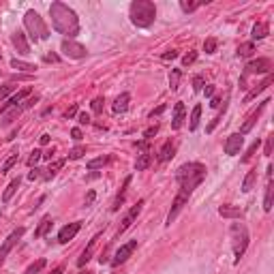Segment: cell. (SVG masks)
<instances>
[{"label":"cell","instance_id":"cell-1","mask_svg":"<svg viewBox=\"0 0 274 274\" xmlns=\"http://www.w3.org/2000/svg\"><path fill=\"white\" fill-rule=\"evenodd\" d=\"M50 15H52V26L56 28L60 35H64L67 39H73L79 32V19L77 13L64 2H52L50 7Z\"/></svg>","mask_w":274,"mask_h":274},{"label":"cell","instance_id":"cell-2","mask_svg":"<svg viewBox=\"0 0 274 274\" xmlns=\"http://www.w3.org/2000/svg\"><path fill=\"white\" fill-rule=\"evenodd\" d=\"M206 178V165L197 163V161H193V163H184L180 165L178 169H176V182H178V193L182 195H193V191L197 189V186L203 182Z\"/></svg>","mask_w":274,"mask_h":274},{"label":"cell","instance_id":"cell-3","mask_svg":"<svg viewBox=\"0 0 274 274\" xmlns=\"http://www.w3.org/2000/svg\"><path fill=\"white\" fill-rule=\"evenodd\" d=\"M128 18H131V21L137 28H148L157 19V7L150 0H135L128 7Z\"/></svg>","mask_w":274,"mask_h":274},{"label":"cell","instance_id":"cell-4","mask_svg":"<svg viewBox=\"0 0 274 274\" xmlns=\"http://www.w3.org/2000/svg\"><path fill=\"white\" fill-rule=\"evenodd\" d=\"M229 236H232V246H234V264H240L244 257L246 249H249V229L244 223H232L229 227Z\"/></svg>","mask_w":274,"mask_h":274},{"label":"cell","instance_id":"cell-5","mask_svg":"<svg viewBox=\"0 0 274 274\" xmlns=\"http://www.w3.org/2000/svg\"><path fill=\"white\" fill-rule=\"evenodd\" d=\"M24 26H26L28 35L35 41H45L47 37H50V30H47V26H45V21H43V18L37 13V11H32V9L24 13Z\"/></svg>","mask_w":274,"mask_h":274},{"label":"cell","instance_id":"cell-6","mask_svg":"<svg viewBox=\"0 0 274 274\" xmlns=\"http://www.w3.org/2000/svg\"><path fill=\"white\" fill-rule=\"evenodd\" d=\"M60 52L67 58H73V60H82V58H86V54H88L82 43H75L73 39H64L60 43Z\"/></svg>","mask_w":274,"mask_h":274},{"label":"cell","instance_id":"cell-7","mask_svg":"<svg viewBox=\"0 0 274 274\" xmlns=\"http://www.w3.org/2000/svg\"><path fill=\"white\" fill-rule=\"evenodd\" d=\"M24 232H26L24 227H18L15 232H11V234L7 236V240H4L2 246H0V264H2V261L7 259V255L11 253V249H13V246L21 240V236H24Z\"/></svg>","mask_w":274,"mask_h":274},{"label":"cell","instance_id":"cell-8","mask_svg":"<svg viewBox=\"0 0 274 274\" xmlns=\"http://www.w3.org/2000/svg\"><path fill=\"white\" fill-rule=\"evenodd\" d=\"M189 203V195H182V193H178V195L174 197V201H171V210H169V214H167V221H165V225H169L178 219V214L182 212V208Z\"/></svg>","mask_w":274,"mask_h":274},{"label":"cell","instance_id":"cell-9","mask_svg":"<svg viewBox=\"0 0 274 274\" xmlns=\"http://www.w3.org/2000/svg\"><path fill=\"white\" fill-rule=\"evenodd\" d=\"M272 71V60L270 58H257L246 64V75H255V73H270Z\"/></svg>","mask_w":274,"mask_h":274},{"label":"cell","instance_id":"cell-10","mask_svg":"<svg viewBox=\"0 0 274 274\" xmlns=\"http://www.w3.org/2000/svg\"><path fill=\"white\" fill-rule=\"evenodd\" d=\"M135 249H137V240H131V242L122 244L120 249H118L116 257L111 259V266H120V264H125V261L128 259V257L133 255V251H135Z\"/></svg>","mask_w":274,"mask_h":274},{"label":"cell","instance_id":"cell-11","mask_svg":"<svg viewBox=\"0 0 274 274\" xmlns=\"http://www.w3.org/2000/svg\"><path fill=\"white\" fill-rule=\"evenodd\" d=\"M142 208H144V200H139V201H137V206H133L131 210L127 212V217L122 219V225H120V227H118V236H120V234H125L127 229L131 227L133 223H135V219L139 217V212H142Z\"/></svg>","mask_w":274,"mask_h":274},{"label":"cell","instance_id":"cell-12","mask_svg":"<svg viewBox=\"0 0 274 274\" xmlns=\"http://www.w3.org/2000/svg\"><path fill=\"white\" fill-rule=\"evenodd\" d=\"M79 229H82V223H79V221L64 225V227L60 229V232H58V242H60V244H67L69 240H73L75 236H77Z\"/></svg>","mask_w":274,"mask_h":274},{"label":"cell","instance_id":"cell-13","mask_svg":"<svg viewBox=\"0 0 274 274\" xmlns=\"http://www.w3.org/2000/svg\"><path fill=\"white\" fill-rule=\"evenodd\" d=\"M268 103H270V99H266V101H261V103L259 105H257V110L255 111H251V116L249 118H246V122H244V125H242V128H240V135H246V133H249L251 131V128H253L255 127V122H257V118H259V114H261V111H264L266 110V105Z\"/></svg>","mask_w":274,"mask_h":274},{"label":"cell","instance_id":"cell-14","mask_svg":"<svg viewBox=\"0 0 274 274\" xmlns=\"http://www.w3.org/2000/svg\"><path fill=\"white\" fill-rule=\"evenodd\" d=\"M244 144V137L240 135V133H234V135H229L225 139V154H229V157H234V154L240 152V148H242Z\"/></svg>","mask_w":274,"mask_h":274},{"label":"cell","instance_id":"cell-15","mask_svg":"<svg viewBox=\"0 0 274 274\" xmlns=\"http://www.w3.org/2000/svg\"><path fill=\"white\" fill-rule=\"evenodd\" d=\"M11 41H13L15 50H18L21 56H28L30 54V43H28V39H26V35L21 30H15L13 37H11Z\"/></svg>","mask_w":274,"mask_h":274},{"label":"cell","instance_id":"cell-16","mask_svg":"<svg viewBox=\"0 0 274 274\" xmlns=\"http://www.w3.org/2000/svg\"><path fill=\"white\" fill-rule=\"evenodd\" d=\"M99 238H101V234H96V236H92V240L88 242V246L84 249V253L79 255V259H77V266L79 268H84L86 264H88L90 259H92V253H94V249H96V242H99Z\"/></svg>","mask_w":274,"mask_h":274},{"label":"cell","instance_id":"cell-17","mask_svg":"<svg viewBox=\"0 0 274 274\" xmlns=\"http://www.w3.org/2000/svg\"><path fill=\"white\" fill-rule=\"evenodd\" d=\"M184 118H186V107H184V103L178 101L174 107V116H171V128H180L182 122H184Z\"/></svg>","mask_w":274,"mask_h":274},{"label":"cell","instance_id":"cell-18","mask_svg":"<svg viewBox=\"0 0 274 274\" xmlns=\"http://www.w3.org/2000/svg\"><path fill=\"white\" fill-rule=\"evenodd\" d=\"M272 79H274V77H272V73H268V75H266V79H264V82H261V84H257V88H253V90H251V92H249V94H246V96H244V103H249V101H253V99H255V96H257V94H261V92H264V90L268 88V86H270V84H272Z\"/></svg>","mask_w":274,"mask_h":274},{"label":"cell","instance_id":"cell-19","mask_svg":"<svg viewBox=\"0 0 274 274\" xmlns=\"http://www.w3.org/2000/svg\"><path fill=\"white\" fill-rule=\"evenodd\" d=\"M219 214H221L223 219H242V210H240L238 206H232V203H225V206L219 208Z\"/></svg>","mask_w":274,"mask_h":274},{"label":"cell","instance_id":"cell-20","mask_svg":"<svg viewBox=\"0 0 274 274\" xmlns=\"http://www.w3.org/2000/svg\"><path fill=\"white\" fill-rule=\"evenodd\" d=\"M128 101H131V94L128 92H122L120 96H118V99L114 101V107H111L114 114H125V111L128 110Z\"/></svg>","mask_w":274,"mask_h":274},{"label":"cell","instance_id":"cell-21","mask_svg":"<svg viewBox=\"0 0 274 274\" xmlns=\"http://www.w3.org/2000/svg\"><path fill=\"white\" fill-rule=\"evenodd\" d=\"M26 96H30V88H24V90H19L15 96H11L7 103H4V107H0V111H4L7 107H19V103L26 99Z\"/></svg>","mask_w":274,"mask_h":274},{"label":"cell","instance_id":"cell-22","mask_svg":"<svg viewBox=\"0 0 274 274\" xmlns=\"http://www.w3.org/2000/svg\"><path fill=\"white\" fill-rule=\"evenodd\" d=\"M174 150H176V146L171 144V139H169V142H165L163 146H161V150H159V157H157L159 163H167V161L174 157Z\"/></svg>","mask_w":274,"mask_h":274},{"label":"cell","instance_id":"cell-23","mask_svg":"<svg viewBox=\"0 0 274 274\" xmlns=\"http://www.w3.org/2000/svg\"><path fill=\"white\" fill-rule=\"evenodd\" d=\"M268 35H270V26H268L266 21H259V24H255V26H253V32H251V37H253L255 41L266 39Z\"/></svg>","mask_w":274,"mask_h":274},{"label":"cell","instance_id":"cell-24","mask_svg":"<svg viewBox=\"0 0 274 274\" xmlns=\"http://www.w3.org/2000/svg\"><path fill=\"white\" fill-rule=\"evenodd\" d=\"M128 184H131V178H127V180H125V184H122L120 193L116 195L114 203H111V212H118V210H120V206L125 203V197H127V186H128Z\"/></svg>","mask_w":274,"mask_h":274},{"label":"cell","instance_id":"cell-25","mask_svg":"<svg viewBox=\"0 0 274 274\" xmlns=\"http://www.w3.org/2000/svg\"><path fill=\"white\" fill-rule=\"evenodd\" d=\"M200 118H201V105L197 103L195 107H193L191 118H189V128L191 131H197V127H200Z\"/></svg>","mask_w":274,"mask_h":274},{"label":"cell","instance_id":"cell-26","mask_svg":"<svg viewBox=\"0 0 274 274\" xmlns=\"http://www.w3.org/2000/svg\"><path fill=\"white\" fill-rule=\"evenodd\" d=\"M255 182H257V167L251 169L249 174H246V178L242 182V191L244 193H251V191H253V186H255Z\"/></svg>","mask_w":274,"mask_h":274},{"label":"cell","instance_id":"cell-27","mask_svg":"<svg viewBox=\"0 0 274 274\" xmlns=\"http://www.w3.org/2000/svg\"><path fill=\"white\" fill-rule=\"evenodd\" d=\"M50 227H52V219L50 217H43L41 223H39V227L35 229V238H43V236L50 232Z\"/></svg>","mask_w":274,"mask_h":274},{"label":"cell","instance_id":"cell-28","mask_svg":"<svg viewBox=\"0 0 274 274\" xmlns=\"http://www.w3.org/2000/svg\"><path fill=\"white\" fill-rule=\"evenodd\" d=\"M150 163H152V157H150V152H142V154L137 157V161H135V169H137V171H144V169L150 167Z\"/></svg>","mask_w":274,"mask_h":274},{"label":"cell","instance_id":"cell-29","mask_svg":"<svg viewBox=\"0 0 274 274\" xmlns=\"http://www.w3.org/2000/svg\"><path fill=\"white\" fill-rule=\"evenodd\" d=\"M19 189V178H15V180H11L9 182V186L4 189V193H2V201L7 203V201H11V197L15 195V191Z\"/></svg>","mask_w":274,"mask_h":274},{"label":"cell","instance_id":"cell-30","mask_svg":"<svg viewBox=\"0 0 274 274\" xmlns=\"http://www.w3.org/2000/svg\"><path fill=\"white\" fill-rule=\"evenodd\" d=\"M272 195H274L272 178H268V184H266V197H264V210H266V212H270V210H272Z\"/></svg>","mask_w":274,"mask_h":274},{"label":"cell","instance_id":"cell-31","mask_svg":"<svg viewBox=\"0 0 274 274\" xmlns=\"http://www.w3.org/2000/svg\"><path fill=\"white\" fill-rule=\"evenodd\" d=\"M11 67L18 69V71H24V73H35V71H37L35 64H30V62H21V60H18V58H13V60H11Z\"/></svg>","mask_w":274,"mask_h":274},{"label":"cell","instance_id":"cell-32","mask_svg":"<svg viewBox=\"0 0 274 274\" xmlns=\"http://www.w3.org/2000/svg\"><path fill=\"white\" fill-rule=\"evenodd\" d=\"M62 165H64V161H56V163H52L47 169H43L45 174H41V178H43V180H50V178H54V176L58 174V169H60Z\"/></svg>","mask_w":274,"mask_h":274},{"label":"cell","instance_id":"cell-33","mask_svg":"<svg viewBox=\"0 0 274 274\" xmlns=\"http://www.w3.org/2000/svg\"><path fill=\"white\" fill-rule=\"evenodd\" d=\"M253 52H255V43L249 41V43H242V45L238 47V52H236V54H238V58H249Z\"/></svg>","mask_w":274,"mask_h":274},{"label":"cell","instance_id":"cell-34","mask_svg":"<svg viewBox=\"0 0 274 274\" xmlns=\"http://www.w3.org/2000/svg\"><path fill=\"white\" fill-rule=\"evenodd\" d=\"M110 161H111V157H96L92 161H88V163H86V167H88V169H99V167H105Z\"/></svg>","mask_w":274,"mask_h":274},{"label":"cell","instance_id":"cell-35","mask_svg":"<svg viewBox=\"0 0 274 274\" xmlns=\"http://www.w3.org/2000/svg\"><path fill=\"white\" fill-rule=\"evenodd\" d=\"M47 266V259H37L35 264H30L28 268H26L24 274H41V270Z\"/></svg>","mask_w":274,"mask_h":274},{"label":"cell","instance_id":"cell-36","mask_svg":"<svg viewBox=\"0 0 274 274\" xmlns=\"http://www.w3.org/2000/svg\"><path fill=\"white\" fill-rule=\"evenodd\" d=\"M201 4L203 2H189V0H180V9L184 11V13H193V11H197Z\"/></svg>","mask_w":274,"mask_h":274},{"label":"cell","instance_id":"cell-37","mask_svg":"<svg viewBox=\"0 0 274 274\" xmlns=\"http://www.w3.org/2000/svg\"><path fill=\"white\" fill-rule=\"evenodd\" d=\"M257 148H259V139H255V142H253V144H251V146H249V150H246V154L242 157V163H249V161L255 157Z\"/></svg>","mask_w":274,"mask_h":274},{"label":"cell","instance_id":"cell-38","mask_svg":"<svg viewBox=\"0 0 274 274\" xmlns=\"http://www.w3.org/2000/svg\"><path fill=\"white\" fill-rule=\"evenodd\" d=\"M15 163H18V152H15V154H11V157H9L7 161H4V163H2V167H0V174H7V171H9L11 167H13Z\"/></svg>","mask_w":274,"mask_h":274},{"label":"cell","instance_id":"cell-39","mask_svg":"<svg viewBox=\"0 0 274 274\" xmlns=\"http://www.w3.org/2000/svg\"><path fill=\"white\" fill-rule=\"evenodd\" d=\"M180 69H174L169 75V86H171V90H178V84H180Z\"/></svg>","mask_w":274,"mask_h":274},{"label":"cell","instance_id":"cell-40","mask_svg":"<svg viewBox=\"0 0 274 274\" xmlns=\"http://www.w3.org/2000/svg\"><path fill=\"white\" fill-rule=\"evenodd\" d=\"M41 159H43V152H41V150H32V152H30V159H28V167H35V165L39 163Z\"/></svg>","mask_w":274,"mask_h":274},{"label":"cell","instance_id":"cell-41","mask_svg":"<svg viewBox=\"0 0 274 274\" xmlns=\"http://www.w3.org/2000/svg\"><path fill=\"white\" fill-rule=\"evenodd\" d=\"M217 45H219L217 39H212V37H210V39H206V43H203V52H206V54H214V52H217Z\"/></svg>","mask_w":274,"mask_h":274},{"label":"cell","instance_id":"cell-42","mask_svg":"<svg viewBox=\"0 0 274 274\" xmlns=\"http://www.w3.org/2000/svg\"><path fill=\"white\" fill-rule=\"evenodd\" d=\"M84 154H86V148H84V146H77V148H73L71 152H69V159H71V161H77V159H82Z\"/></svg>","mask_w":274,"mask_h":274},{"label":"cell","instance_id":"cell-43","mask_svg":"<svg viewBox=\"0 0 274 274\" xmlns=\"http://www.w3.org/2000/svg\"><path fill=\"white\" fill-rule=\"evenodd\" d=\"M195 60H197V52H189L184 58H182V64H184V67H189V64H193Z\"/></svg>","mask_w":274,"mask_h":274},{"label":"cell","instance_id":"cell-44","mask_svg":"<svg viewBox=\"0 0 274 274\" xmlns=\"http://www.w3.org/2000/svg\"><path fill=\"white\" fill-rule=\"evenodd\" d=\"M201 88H203V77H201V75H195V77H193V90H195V92H200Z\"/></svg>","mask_w":274,"mask_h":274},{"label":"cell","instance_id":"cell-45","mask_svg":"<svg viewBox=\"0 0 274 274\" xmlns=\"http://www.w3.org/2000/svg\"><path fill=\"white\" fill-rule=\"evenodd\" d=\"M92 111L94 114H101V111H103V99H101V96H96L92 101Z\"/></svg>","mask_w":274,"mask_h":274},{"label":"cell","instance_id":"cell-46","mask_svg":"<svg viewBox=\"0 0 274 274\" xmlns=\"http://www.w3.org/2000/svg\"><path fill=\"white\" fill-rule=\"evenodd\" d=\"M13 90V84H4V86H0V101H4L7 99V94Z\"/></svg>","mask_w":274,"mask_h":274},{"label":"cell","instance_id":"cell-47","mask_svg":"<svg viewBox=\"0 0 274 274\" xmlns=\"http://www.w3.org/2000/svg\"><path fill=\"white\" fill-rule=\"evenodd\" d=\"M157 131H159V127H157V125H154V127H150V128H146V133H144V139H146V142H148V139L152 137V135H157Z\"/></svg>","mask_w":274,"mask_h":274},{"label":"cell","instance_id":"cell-48","mask_svg":"<svg viewBox=\"0 0 274 274\" xmlns=\"http://www.w3.org/2000/svg\"><path fill=\"white\" fill-rule=\"evenodd\" d=\"M75 116H77V105H71L67 111H64V118H67V120L69 118H75Z\"/></svg>","mask_w":274,"mask_h":274},{"label":"cell","instance_id":"cell-49","mask_svg":"<svg viewBox=\"0 0 274 274\" xmlns=\"http://www.w3.org/2000/svg\"><path fill=\"white\" fill-rule=\"evenodd\" d=\"M221 120H223V114H219V116H217V118H214V120L210 122V125H208V128H206V131H208V133H212V131H214V127H217Z\"/></svg>","mask_w":274,"mask_h":274},{"label":"cell","instance_id":"cell-50","mask_svg":"<svg viewBox=\"0 0 274 274\" xmlns=\"http://www.w3.org/2000/svg\"><path fill=\"white\" fill-rule=\"evenodd\" d=\"M161 58H163V60H174V58H178V52H176V50H169V52H165Z\"/></svg>","mask_w":274,"mask_h":274},{"label":"cell","instance_id":"cell-51","mask_svg":"<svg viewBox=\"0 0 274 274\" xmlns=\"http://www.w3.org/2000/svg\"><path fill=\"white\" fill-rule=\"evenodd\" d=\"M77 120H79V125H90V116L88 114H77Z\"/></svg>","mask_w":274,"mask_h":274},{"label":"cell","instance_id":"cell-52","mask_svg":"<svg viewBox=\"0 0 274 274\" xmlns=\"http://www.w3.org/2000/svg\"><path fill=\"white\" fill-rule=\"evenodd\" d=\"M264 154H266V157H270V154H272V137H268V142H266V150H264Z\"/></svg>","mask_w":274,"mask_h":274},{"label":"cell","instance_id":"cell-53","mask_svg":"<svg viewBox=\"0 0 274 274\" xmlns=\"http://www.w3.org/2000/svg\"><path fill=\"white\" fill-rule=\"evenodd\" d=\"M37 178H41V169L35 167V169H32L30 174H28V180H37Z\"/></svg>","mask_w":274,"mask_h":274},{"label":"cell","instance_id":"cell-54","mask_svg":"<svg viewBox=\"0 0 274 274\" xmlns=\"http://www.w3.org/2000/svg\"><path fill=\"white\" fill-rule=\"evenodd\" d=\"M71 137L75 139V142H79V139H82V131H79V128H73V131H71Z\"/></svg>","mask_w":274,"mask_h":274},{"label":"cell","instance_id":"cell-55","mask_svg":"<svg viewBox=\"0 0 274 274\" xmlns=\"http://www.w3.org/2000/svg\"><path fill=\"white\" fill-rule=\"evenodd\" d=\"M58 60H60V58H58L56 54H47L45 56V62H58Z\"/></svg>","mask_w":274,"mask_h":274},{"label":"cell","instance_id":"cell-56","mask_svg":"<svg viewBox=\"0 0 274 274\" xmlns=\"http://www.w3.org/2000/svg\"><path fill=\"white\" fill-rule=\"evenodd\" d=\"M165 111V105H161V107H157V110L152 111V114H150V118H154V116H159V114H163Z\"/></svg>","mask_w":274,"mask_h":274},{"label":"cell","instance_id":"cell-57","mask_svg":"<svg viewBox=\"0 0 274 274\" xmlns=\"http://www.w3.org/2000/svg\"><path fill=\"white\" fill-rule=\"evenodd\" d=\"M92 201H94V191H90V193H88V197H86V206H90Z\"/></svg>","mask_w":274,"mask_h":274},{"label":"cell","instance_id":"cell-58","mask_svg":"<svg viewBox=\"0 0 274 274\" xmlns=\"http://www.w3.org/2000/svg\"><path fill=\"white\" fill-rule=\"evenodd\" d=\"M64 272V266H56V268H54V270L50 272V274H62Z\"/></svg>","mask_w":274,"mask_h":274},{"label":"cell","instance_id":"cell-59","mask_svg":"<svg viewBox=\"0 0 274 274\" xmlns=\"http://www.w3.org/2000/svg\"><path fill=\"white\" fill-rule=\"evenodd\" d=\"M203 92H206V96H212L214 94V86H206V90H203Z\"/></svg>","mask_w":274,"mask_h":274},{"label":"cell","instance_id":"cell-60","mask_svg":"<svg viewBox=\"0 0 274 274\" xmlns=\"http://www.w3.org/2000/svg\"><path fill=\"white\" fill-rule=\"evenodd\" d=\"M221 105V99H219V96H214V99L210 101V107H219Z\"/></svg>","mask_w":274,"mask_h":274},{"label":"cell","instance_id":"cell-61","mask_svg":"<svg viewBox=\"0 0 274 274\" xmlns=\"http://www.w3.org/2000/svg\"><path fill=\"white\" fill-rule=\"evenodd\" d=\"M41 144H43V146H47V144H50V135H47V133H45V135H41Z\"/></svg>","mask_w":274,"mask_h":274},{"label":"cell","instance_id":"cell-62","mask_svg":"<svg viewBox=\"0 0 274 274\" xmlns=\"http://www.w3.org/2000/svg\"><path fill=\"white\" fill-rule=\"evenodd\" d=\"M79 274H92V272H90V270H86V272H79Z\"/></svg>","mask_w":274,"mask_h":274}]
</instances>
